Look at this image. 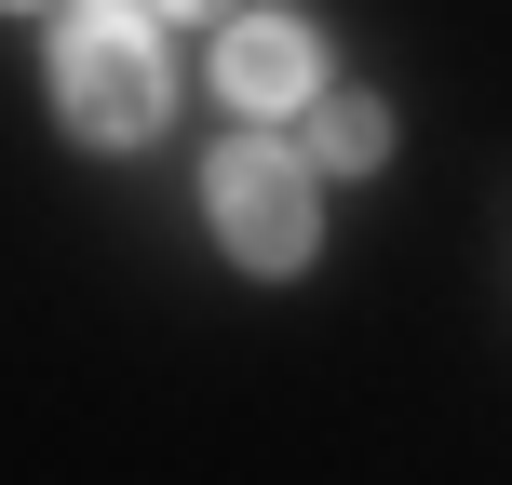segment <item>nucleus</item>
Instances as JSON below:
<instances>
[{
    "mask_svg": "<svg viewBox=\"0 0 512 485\" xmlns=\"http://www.w3.org/2000/svg\"><path fill=\"white\" fill-rule=\"evenodd\" d=\"M149 14H176V27H203V14H230V0H149Z\"/></svg>",
    "mask_w": 512,
    "mask_h": 485,
    "instance_id": "nucleus-5",
    "label": "nucleus"
},
{
    "mask_svg": "<svg viewBox=\"0 0 512 485\" xmlns=\"http://www.w3.org/2000/svg\"><path fill=\"white\" fill-rule=\"evenodd\" d=\"M297 108H310V149H324L337 176H378V162H391V108L378 95H324V81H310Z\"/></svg>",
    "mask_w": 512,
    "mask_h": 485,
    "instance_id": "nucleus-4",
    "label": "nucleus"
},
{
    "mask_svg": "<svg viewBox=\"0 0 512 485\" xmlns=\"http://www.w3.org/2000/svg\"><path fill=\"white\" fill-rule=\"evenodd\" d=\"M162 108H176V68L149 41V0H81L54 27V122L81 149H149Z\"/></svg>",
    "mask_w": 512,
    "mask_h": 485,
    "instance_id": "nucleus-1",
    "label": "nucleus"
},
{
    "mask_svg": "<svg viewBox=\"0 0 512 485\" xmlns=\"http://www.w3.org/2000/svg\"><path fill=\"white\" fill-rule=\"evenodd\" d=\"M310 81H324V41H310L297 14H243L230 41H216V95H230L243 122H297Z\"/></svg>",
    "mask_w": 512,
    "mask_h": 485,
    "instance_id": "nucleus-3",
    "label": "nucleus"
},
{
    "mask_svg": "<svg viewBox=\"0 0 512 485\" xmlns=\"http://www.w3.org/2000/svg\"><path fill=\"white\" fill-rule=\"evenodd\" d=\"M203 230H216V256H230V270H256V283L310 270V243H324L310 162H297V149H270V135L216 149V176H203Z\"/></svg>",
    "mask_w": 512,
    "mask_h": 485,
    "instance_id": "nucleus-2",
    "label": "nucleus"
}]
</instances>
